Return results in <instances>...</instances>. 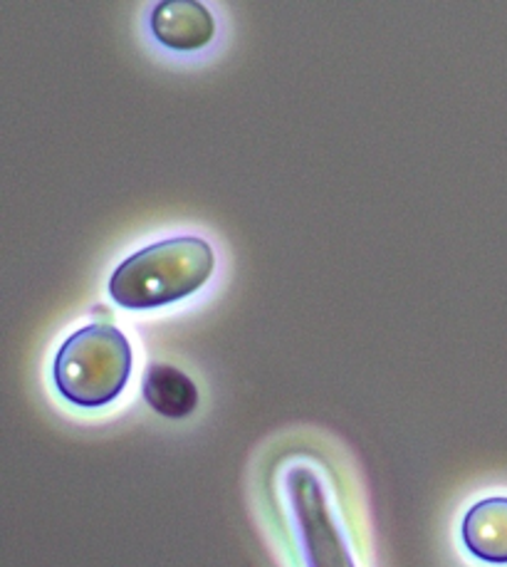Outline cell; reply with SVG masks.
<instances>
[{
  "label": "cell",
  "mask_w": 507,
  "mask_h": 567,
  "mask_svg": "<svg viewBox=\"0 0 507 567\" xmlns=\"http://www.w3.org/2000/svg\"><path fill=\"white\" fill-rule=\"evenodd\" d=\"M461 535L475 558L507 565V496H490L470 506L463 516Z\"/></svg>",
  "instance_id": "obj_5"
},
{
  "label": "cell",
  "mask_w": 507,
  "mask_h": 567,
  "mask_svg": "<svg viewBox=\"0 0 507 567\" xmlns=\"http://www.w3.org/2000/svg\"><path fill=\"white\" fill-rule=\"evenodd\" d=\"M132 372V344L112 322H90L58 350L52 377L75 406H104L122 394Z\"/></svg>",
  "instance_id": "obj_2"
},
{
  "label": "cell",
  "mask_w": 507,
  "mask_h": 567,
  "mask_svg": "<svg viewBox=\"0 0 507 567\" xmlns=\"http://www.w3.org/2000/svg\"><path fill=\"white\" fill-rule=\"evenodd\" d=\"M284 491L300 528L308 567H356L324 483L314 468L294 464L284 476Z\"/></svg>",
  "instance_id": "obj_3"
},
{
  "label": "cell",
  "mask_w": 507,
  "mask_h": 567,
  "mask_svg": "<svg viewBox=\"0 0 507 567\" xmlns=\"http://www.w3.org/2000/svg\"><path fill=\"white\" fill-rule=\"evenodd\" d=\"M144 396L168 419L188 416L198 406V390L192 377L166 362L149 364L144 374Z\"/></svg>",
  "instance_id": "obj_6"
},
{
  "label": "cell",
  "mask_w": 507,
  "mask_h": 567,
  "mask_svg": "<svg viewBox=\"0 0 507 567\" xmlns=\"http://www.w3.org/2000/svg\"><path fill=\"white\" fill-rule=\"evenodd\" d=\"M152 33L174 50H196L210 43L216 18L200 0H162L152 8Z\"/></svg>",
  "instance_id": "obj_4"
},
{
  "label": "cell",
  "mask_w": 507,
  "mask_h": 567,
  "mask_svg": "<svg viewBox=\"0 0 507 567\" xmlns=\"http://www.w3.org/2000/svg\"><path fill=\"white\" fill-rule=\"evenodd\" d=\"M216 268L214 246L196 234L168 236L126 256L110 278V296L126 308H156L196 292Z\"/></svg>",
  "instance_id": "obj_1"
}]
</instances>
